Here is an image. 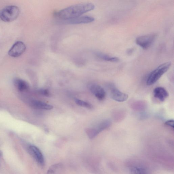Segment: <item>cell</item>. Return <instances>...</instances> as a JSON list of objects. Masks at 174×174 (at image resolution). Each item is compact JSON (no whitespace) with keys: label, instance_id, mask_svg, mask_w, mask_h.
<instances>
[{"label":"cell","instance_id":"5","mask_svg":"<svg viewBox=\"0 0 174 174\" xmlns=\"http://www.w3.org/2000/svg\"><path fill=\"white\" fill-rule=\"evenodd\" d=\"M26 49V46L24 43L22 41H17L9 50L8 54L11 57H19L25 51Z\"/></svg>","mask_w":174,"mask_h":174},{"label":"cell","instance_id":"11","mask_svg":"<svg viewBox=\"0 0 174 174\" xmlns=\"http://www.w3.org/2000/svg\"><path fill=\"white\" fill-rule=\"evenodd\" d=\"M32 107L35 108L40 110H51L53 108V106L37 100H33L31 102Z\"/></svg>","mask_w":174,"mask_h":174},{"label":"cell","instance_id":"21","mask_svg":"<svg viewBox=\"0 0 174 174\" xmlns=\"http://www.w3.org/2000/svg\"><path fill=\"white\" fill-rule=\"evenodd\" d=\"M165 124L167 126L170 127L172 128L173 129H174V120H173L167 121V122L165 123Z\"/></svg>","mask_w":174,"mask_h":174},{"label":"cell","instance_id":"20","mask_svg":"<svg viewBox=\"0 0 174 174\" xmlns=\"http://www.w3.org/2000/svg\"><path fill=\"white\" fill-rule=\"evenodd\" d=\"M40 93L42 95L48 97L50 96V93L49 91L48 90L45 89V90H41L39 91Z\"/></svg>","mask_w":174,"mask_h":174},{"label":"cell","instance_id":"14","mask_svg":"<svg viewBox=\"0 0 174 174\" xmlns=\"http://www.w3.org/2000/svg\"><path fill=\"white\" fill-rule=\"evenodd\" d=\"M16 87L20 91H23L27 89L28 85L27 82L23 80L20 79H16L15 81Z\"/></svg>","mask_w":174,"mask_h":174},{"label":"cell","instance_id":"7","mask_svg":"<svg viewBox=\"0 0 174 174\" xmlns=\"http://www.w3.org/2000/svg\"><path fill=\"white\" fill-rule=\"evenodd\" d=\"M93 17L90 16H80L75 18L67 20H64L63 22L69 24H79L87 23L94 21Z\"/></svg>","mask_w":174,"mask_h":174},{"label":"cell","instance_id":"12","mask_svg":"<svg viewBox=\"0 0 174 174\" xmlns=\"http://www.w3.org/2000/svg\"><path fill=\"white\" fill-rule=\"evenodd\" d=\"M63 168L62 164H55L50 167L47 174H60L62 171Z\"/></svg>","mask_w":174,"mask_h":174},{"label":"cell","instance_id":"4","mask_svg":"<svg viewBox=\"0 0 174 174\" xmlns=\"http://www.w3.org/2000/svg\"><path fill=\"white\" fill-rule=\"evenodd\" d=\"M157 34H152L138 37L136 40V42L138 45L144 49H148L154 42Z\"/></svg>","mask_w":174,"mask_h":174},{"label":"cell","instance_id":"3","mask_svg":"<svg viewBox=\"0 0 174 174\" xmlns=\"http://www.w3.org/2000/svg\"><path fill=\"white\" fill-rule=\"evenodd\" d=\"M20 13V9L16 6H8L0 11V19L4 22H10L17 19Z\"/></svg>","mask_w":174,"mask_h":174},{"label":"cell","instance_id":"1","mask_svg":"<svg viewBox=\"0 0 174 174\" xmlns=\"http://www.w3.org/2000/svg\"><path fill=\"white\" fill-rule=\"evenodd\" d=\"M95 5L90 3H85L71 6L55 14L59 18L67 20L81 16L85 13L92 10Z\"/></svg>","mask_w":174,"mask_h":174},{"label":"cell","instance_id":"16","mask_svg":"<svg viewBox=\"0 0 174 174\" xmlns=\"http://www.w3.org/2000/svg\"><path fill=\"white\" fill-rule=\"evenodd\" d=\"M111 124V123L110 121L105 120L100 123L95 129L99 134L100 132L110 127Z\"/></svg>","mask_w":174,"mask_h":174},{"label":"cell","instance_id":"19","mask_svg":"<svg viewBox=\"0 0 174 174\" xmlns=\"http://www.w3.org/2000/svg\"><path fill=\"white\" fill-rule=\"evenodd\" d=\"M86 132L90 139H93L99 134L95 129H88L86 130Z\"/></svg>","mask_w":174,"mask_h":174},{"label":"cell","instance_id":"8","mask_svg":"<svg viewBox=\"0 0 174 174\" xmlns=\"http://www.w3.org/2000/svg\"><path fill=\"white\" fill-rule=\"evenodd\" d=\"M29 150L37 163L41 166H44L45 163L44 157L40 150L34 146H30L29 147Z\"/></svg>","mask_w":174,"mask_h":174},{"label":"cell","instance_id":"2","mask_svg":"<svg viewBox=\"0 0 174 174\" xmlns=\"http://www.w3.org/2000/svg\"><path fill=\"white\" fill-rule=\"evenodd\" d=\"M171 66L170 62H167L161 65L150 73L147 79V84L150 86L154 84L161 76L169 69Z\"/></svg>","mask_w":174,"mask_h":174},{"label":"cell","instance_id":"17","mask_svg":"<svg viewBox=\"0 0 174 174\" xmlns=\"http://www.w3.org/2000/svg\"><path fill=\"white\" fill-rule=\"evenodd\" d=\"M130 174H147L146 171L142 168L133 167L130 171Z\"/></svg>","mask_w":174,"mask_h":174},{"label":"cell","instance_id":"6","mask_svg":"<svg viewBox=\"0 0 174 174\" xmlns=\"http://www.w3.org/2000/svg\"><path fill=\"white\" fill-rule=\"evenodd\" d=\"M110 96L112 99L118 102L126 101L128 98V96L126 94L121 92L114 87L111 88Z\"/></svg>","mask_w":174,"mask_h":174},{"label":"cell","instance_id":"22","mask_svg":"<svg viewBox=\"0 0 174 174\" xmlns=\"http://www.w3.org/2000/svg\"><path fill=\"white\" fill-rule=\"evenodd\" d=\"M134 49H130L128 50L127 51L128 54H131V53L133 51Z\"/></svg>","mask_w":174,"mask_h":174},{"label":"cell","instance_id":"13","mask_svg":"<svg viewBox=\"0 0 174 174\" xmlns=\"http://www.w3.org/2000/svg\"><path fill=\"white\" fill-rule=\"evenodd\" d=\"M97 57L102 60L111 62H118L119 60L116 57H112L107 55L101 52H97L96 54Z\"/></svg>","mask_w":174,"mask_h":174},{"label":"cell","instance_id":"10","mask_svg":"<svg viewBox=\"0 0 174 174\" xmlns=\"http://www.w3.org/2000/svg\"><path fill=\"white\" fill-rule=\"evenodd\" d=\"M155 98L162 102H163L169 96V93L163 87H159L156 88L153 91Z\"/></svg>","mask_w":174,"mask_h":174},{"label":"cell","instance_id":"18","mask_svg":"<svg viewBox=\"0 0 174 174\" xmlns=\"http://www.w3.org/2000/svg\"><path fill=\"white\" fill-rule=\"evenodd\" d=\"M75 101L76 104L78 105L81 106L82 107L86 108L89 109H91L93 108V106L89 103L85 102L79 99H75Z\"/></svg>","mask_w":174,"mask_h":174},{"label":"cell","instance_id":"9","mask_svg":"<svg viewBox=\"0 0 174 174\" xmlns=\"http://www.w3.org/2000/svg\"><path fill=\"white\" fill-rule=\"evenodd\" d=\"M90 89L91 93L95 95L98 99L104 100L106 96V92L102 87L96 84H93L90 85Z\"/></svg>","mask_w":174,"mask_h":174},{"label":"cell","instance_id":"15","mask_svg":"<svg viewBox=\"0 0 174 174\" xmlns=\"http://www.w3.org/2000/svg\"><path fill=\"white\" fill-rule=\"evenodd\" d=\"M131 107L133 109L135 110L142 111L146 108V105L144 102L137 101L133 103Z\"/></svg>","mask_w":174,"mask_h":174}]
</instances>
